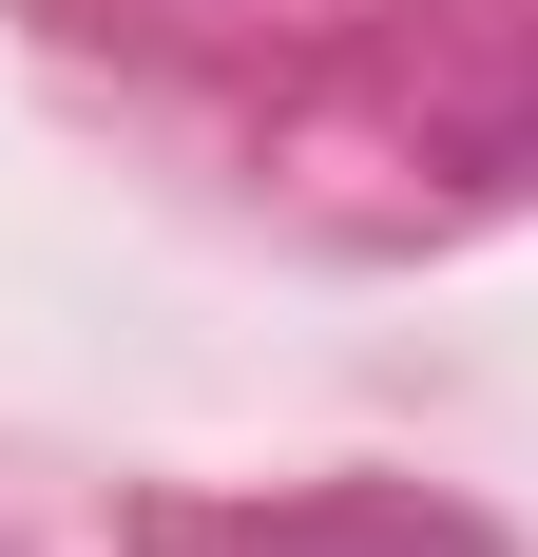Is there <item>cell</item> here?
Masks as SVG:
<instances>
[{"mask_svg":"<svg viewBox=\"0 0 538 557\" xmlns=\"http://www.w3.org/2000/svg\"><path fill=\"white\" fill-rule=\"evenodd\" d=\"M269 557H424V539H346V519H308V539H269Z\"/></svg>","mask_w":538,"mask_h":557,"instance_id":"1","label":"cell"}]
</instances>
